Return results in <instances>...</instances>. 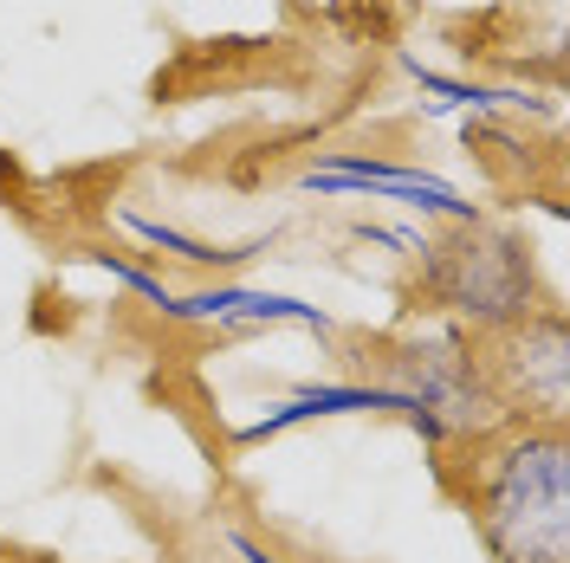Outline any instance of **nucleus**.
Segmentation results:
<instances>
[{
  "label": "nucleus",
  "mask_w": 570,
  "mask_h": 563,
  "mask_svg": "<svg viewBox=\"0 0 570 563\" xmlns=\"http://www.w3.org/2000/svg\"><path fill=\"white\" fill-rule=\"evenodd\" d=\"M493 563H570L564 422H499L466 434L441 466Z\"/></svg>",
  "instance_id": "obj_1"
},
{
  "label": "nucleus",
  "mask_w": 570,
  "mask_h": 563,
  "mask_svg": "<svg viewBox=\"0 0 570 563\" xmlns=\"http://www.w3.org/2000/svg\"><path fill=\"white\" fill-rule=\"evenodd\" d=\"M480 376L505 402L512 422H564L570 408V356H564V317L532 312L519 324H493Z\"/></svg>",
  "instance_id": "obj_2"
},
{
  "label": "nucleus",
  "mask_w": 570,
  "mask_h": 563,
  "mask_svg": "<svg viewBox=\"0 0 570 563\" xmlns=\"http://www.w3.org/2000/svg\"><path fill=\"white\" fill-rule=\"evenodd\" d=\"M428 292L454 312L480 317V324H519L538 312V285H532V259L519 240H499L466 227L461 240H441L434 266H428Z\"/></svg>",
  "instance_id": "obj_3"
}]
</instances>
